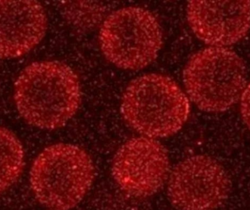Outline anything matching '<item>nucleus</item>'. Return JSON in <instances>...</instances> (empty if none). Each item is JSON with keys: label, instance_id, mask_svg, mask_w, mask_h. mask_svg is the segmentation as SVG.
Wrapping results in <instances>:
<instances>
[{"label": "nucleus", "instance_id": "nucleus-7", "mask_svg": "<svg viewBox=\"0 0 250 210\" xmlns=\"http://www.w3.org/2000/svg\"><path fill=\"white\" fill-rule=\"evenodd\" d=\"M112 175L122 190L134 197L152 196L168 178L170 162L165 147L147 136L132 138L119 149Z\"/></svg>", "mask_w": 250, "mask_h": 210}, {"label": "nucleus", "instance_id": "nucleus-5", "mask_svg": "<svg viewBox=\"0 0 250 210\" xmlns=\"http://www.w3.org/2000/svg\"><path fill=\"white\" fill-rule=\"evenodd\" d=\"M99 39L108 61L123 70H138L157 58L163 35L151 12L127 7L114 12L104 20Z\"/></svg>", "mask_w": 250, "mask_h": 210}, {"label": "nucleus", "instance_id": "nucleus-9", "mask_svg": "<svg viewBox=\"0 0 250 210\" xmlns=\"http://www.w3.org/2000/svg\"><path fill=\"white\" fill-rule=\"evenodd\" d=\"M46 13L36 1H0V58H14L32 51L47 30Z\"/></svg>", "mask_w": 250, "mask_h": 210}, {"label": "nucleus", "instance_id": "nucleus-4", "mask_svg": "<svg viewBox=\"0 0 250 210\" xmlns=\"http://www.w3.org/2000/svg\"><path fill=\"white\" fill-rule=\"evenodd\" d=\"M184 83L191 100L208 113H221L237 103L247 87L245 62L228 48L209 47L186 64Z\"/></svg>", "mask_w": 250, "mask_h": 210}, {"label": "nucleus", "instance_id": "nucleus-11", "mask_svg": "<svg viewBox=\"0 0 250 210\" xmlns=\"http://www.w3.org/2000/svg\"><path fill=\"white\" fill-rule=\"evenodd\" d=\"M64 11L74 26L83 29H92L99 24L105 14L102 5L83 1L67 2Z\"/></svg>", "mask_w": 250, "mask_h": 210}, {"label": "nucleus", "instance_id": "nucleus-3", "mask_svg": "<svg viewBox=\"0 0 250 210\" xmlns=\"http://www.w3.org/2000/svg\"><path fill=\"white\" fill-rule=\"evenodd\" d=\"M95 167L79 147L60 143L45 148L32 164L29 181L40 203L68 210L80 203L92 186Z\"/></svg>", "mask_w": 250, "mask_h": 210}, {"label": "nucleus", "instance_id": "nucleus-10", "mask_svg": "<svg viewBox=\"0 0 250 210\" xmlns=\"http://www.w3.org/2000/svg\"><path fill=\"white\" fill-rule=\"evenodd\" d=\"M24 167V151L17 136L0 127V193L13 186Z\"/></svg>", "mask_w": 250, "mask_h": 210}, {"label": "nucleus", "instance_id": "nucleus-12", "mask_svg": "<svg viewBox=\"0 0 250 210\" xmlns=\"http://www.w3.org/2000/svg\"><path fill=\"white\" fill-rule=\"evenodd\" d=\"M240 110L242 119L250 130V84L247 86L240 99Z\"/></svg>", "mask_w": 250, "mask_h": 210}, {"label": "nucleus", "instance_id": "nucleus-1", "mask_svg": "<svg viewBox=\"0 0 250 210\" xmlns=\"http://www.w3.org/2000/svg\"><path fill=\"white\" fill-rule=\"evenodd\" d=\"M16 108L29 125L46 130L62 127L82 102L79 77L60 61H37L19 75L14 86Z\"/></svg>", "mask_w": 250, "mask_h": 210}, {"label": "nucleus", "instance_id": "nucleus-2", "mask_svg": "<svg viewBox=\"0 0 250 210\" xmlns=\"http://www.w3.org/2000/svg\"><path fill=\"white\" fill-rule=\"evenodd\" d=\"M121 111L131 127L155 139L179 132L188 120L190 105L174 80L163 75L147 74L126 87Z\"/></svg>", "mask_w": 250, "mask_h": 210}, {"label": "nucleus", "instance_id": "nucleus-6", "mask_svg": "<svg viewBox=\"0 0 250 210\" xmlns=\"http://www.w3.org/2000/svg\"><path fill=\"white\" fill-rule=\"evenodd\" d=\"M230 180L221 164L197 155L179 162L169 176L167 195L179 210H216L230 191Z\"/></svg>", "mask_w": 250, "mask_h": 210}, {"label": "nucleus", "instance_id": "nucleus-8", "mask_svg": "<svg viewBox=\"0 0 250 210\" xmlns=\"http://www.w3.org/2000/svg\"><path fill=\"white\" fill-rule=\"evenodd\" d=\"M187 17L195 35L211 47L233 45L250 29V1H191Z\"/></svg>", "mask_w": 250, "mask_h": 210}]
</instances>
